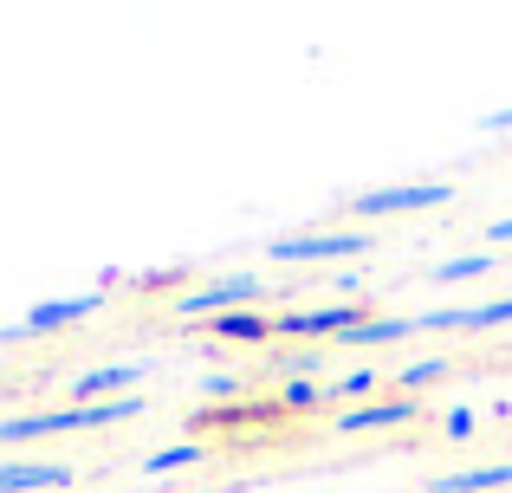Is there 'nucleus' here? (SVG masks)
Masks as SVG:
<instances>
[{
    "instance_id": "obj_1",
    "label": "nucleus",
    "mask_w": 512,
    "mask_h": 493,
    "mask_svg": "<svg viewBox=\"0 0 512 493\" xmlns=\"http://www.w3.org/2000/svg\"><path fill=\"white\" fill-rule=\"evenodd\" d=\"M150 409V396H111V403H59V409H33V416H7L0 422V448L39 442V435H78V429H111V422H137Z\"/></svg>"
},
{
    "instance_id": "obj_2",
    "label": "nucleus",
    "mask_w": 512,
    "mask_h": 493,
    "mask_svg": "<svg viewBox=\"0 0 512 493\" xmlns=\"http://www.w3.org/2000/svg\"><path fill=\"white\" fill-rule=\"evenodd\" d=\"M266 292L260 273H214L201 279L195 292H182L175 299V318H188V325H208V318H227V312H253V299Z\"/></svg>"
},
{
    "instance_id": "obj_3",
    "label": "nucleus",
    "mask_w": 512,
    "mask_h": 493,
    "mask_svg": "<svg viewBox=\"0 0 512 493\" xmlns=\"http://www.w3.org/2000/svg\"><path fill=\"white\" fill-rule=\"evenodd\" d=\"M376 247V228H338V234H292V241H266V260L279 266H312V260H357Z\"/></svg>"
},
{
    "instance_id": "obj_4",
    "label": "nucleus",
    "mask_w": 512,
    "mask_h": 493,
    "mask_svg": "<svg viewBox=\"0 0 512 493\" xmlns=\"http://www.w3.org/2000/svg\"><path fill=\"white\" fill-rule=\"evenodd\" d=\"M363 318H370V312H363L357 299H338V305H299V312H279L273 331H279V338H344V331H357Z\"/></svg>"
},
{
    "instance_id": "obj_5",
    "label": "nucleus",
    "mask_w": 512,
    "mask_h": 493,
    "mask_svg": "<svg viewBox=\"0 0 512 493\" xmlns=\"http://www.w3.org/2000/svg\"><path fill=\"white\" fill-rule=\"evenodd\" d=\"M104 299H111V292H72V299H39L33 312L20 318V325L0 331V344H7V338H46V331H65V325H85V318L98 312Z\"/></svg>"
},
{
    "instance_id": "obj_6",
    "label": "nucleus",
    "mask_w": 512,
    "mask_h": 493,
    "mask_svg": "<svg viewBox=\"0 0 512 493\" xmlns=\"http://www.w3.org/2000/svg\"><path fill=\"white\" fill-rule=\"evenodd\" d=\"M454 202L448 182H409V189H363L357 202H350V215L357 221H383V215H409V208H441Z\"/></svg>"
},
{
    "instance_id": "obj_7",
    "label": "nucleus",
    "mask_w": 512,
    "mask_h": 493,
    "mask_svg": "<svg viewBox=\"0 0 512 493\" xmlns=\"http://www.w3.org/2000/svg\"><path fill=\"white\" fill-rule=\"evenodd\" d=\"M422 416V396H383V403H357V409H344L338 416V429L344 435H363V429H402V422H415Z\"/></svg>"
},
{
    "instance_id": "obj_8",
    "label": "nucleus",
    "mask_w": 512,
    "mask_h": 493,
    "mask_svg": "<svg viewBox=\"0 0 512 493\" xmlns=\"http://www.w3.org/2000/svg\"><path fill=\"white\" fill-rule=\"evenodd\" d=\"M143 370L150 364H98V370H85V377H72L65 403H111V390H130Z\"/></svg>"
},
{
    "instance_id": "obj_9",
    "label": "nucleus",
    "mask_w": 512,
    "mask_h": 493,
    "mask_svg": "<svg viewBox=\"0 0 512 493\" xmlns=\"http://www.w3.org/2000/svg\"><path fill=\"white\" fill-rule=\"evenodd\" d=\"M39 487H72L65 461H0V493H39Z\"/></svg>"
},
{
    "instance_id": "obj_10",
    "label": "nucleus",
    "mask_w": 512,
    "mask_h": 493,
    "mask_svg": "<svg viewBox=\"0 0 512 493\" xmlns=\"http://www.w3.org/2000/svg\"><path fill=\"white\" fill-rule=\"evenodd\" d=\"M512 487V461H487V468H467V474H441L428 481V493H500Z\"/></svg>"
},
{
    "instance_id": "obj_11",
    "label": "nucleus",
    "mask_w": 512,
    "mask_h": 493,
    "mask_svg": "<svg viewBox=\"0 0 512 493\" xmlns=\"http://www.w3.org/2000/svg\"><path fill=\"white\" fill-rule=\"evenodd\" d=\"M221 338V344H240V338H273V318L266 312H227V318H208V344ZM201 344V351H208Z\"/></svg>"
},
{
    "instance_id": "obj_12",
    "label": "nucleus",
    "mask_w": 512,
    "mask_h": 493,
    "mask_svg": "<svg viewBox=\"0 0 512 493\" xmlns=\"http://www.w3.org/2000/svg\"><path fill=\"white\" fill-rule=\"evenodd\" d=\"M370 390H383V370H376V364H357L350 377L325 383V409L338 403V416H344V409H357V396H370Z\"/></svg>"
},
{
    "instance_id": "obj_13",
    "label": "nucleus",
    "mask_w": 512,
    "mask_h": 493,
    "mask_svg": "<svg viewBox=\"0 0 512 493\" xmlns=\"http://www.w3.org/2000/svg\"><path fill=\"white\" fill-rule=\"evenodd\" d=\"M415 331H422V318H363L338 344H396V338H415Z\"/></svg>"
},
{
    "instance_id": "obj_14",
    "label": "nucleus",
    "mask_w": 512,
    "mask_h": 493,
    "mask_svg": "<svg viewBox=\"0 0 512 493\" xmlns=\"http://www.w3.org/2000/svg\"><path fill=\"white\" fill-rule=\"evenodd\" d=\"M493 273V247H480V253H454V260H441L435 273V286H454V279H487Z\"/></svg>"
},
{
    "instance_id": "obj_15",
    "label": "nucleus",
    "mask_w": 512,
    "mask_h": 493,
    "mask_svg": "<svg viewBox=\"0 0 512 493\" xmlns=\"http://www.w3.org/2000/svg\"><path fill=\"white\" fill-rule=\"evenodd\" d=\"M441 377H448V351H428V357H415V364H402L389 383H396V390H428V383H441Z\"/></svg>"
},
{
    "instance_id": "obj_16",
    "label": "nucleus",
    "mask_w": 512,
    "mask_h": 493,
    "mask_svg": "<svg viewBox=\"0 0 512 493\" xmlns=\"http://www.w3.org/2000/svg\"><path fill=\"white\" fill-rule=\"evenodd\" d=\"M195 461H208V448H201V442L150 448V455H143V474H175V468H195Z\"/></svg>"
},
{
    "instance_id": "obj_17",
    "label": "nucleus",
    "mask_w": 512,
    "mask_h": 493,
    "mask_svg": "<svg viewBox=\"0 0 512 493\" xmlns=\"http://www.w3.org/2000/svg\"><path fill=\"white\" fill-rule=\"evenodd\" d=\"M512 325V299H487V305H461V331H500Z\"/></svg>"
},
{
    "instance_id": "obj_18",
    "label": "nucleus",
    "mask_w": 512,
    "mask_h": 493,
    "mask_svg": "<svg viewBox=\"0 0 512 493\" xmlns=\"http://www.w3.org/2000/svg\"><path fill=\"white\" fill-rule=\"evenodd\" d=\"M279 409H292V416H312V409H325V383L292 377V383H286V396H279Z\"/></svg>"
},
{
    "instance_id": "obj_19",
    "label": "nucleus",
    "mask_w": 512,
    "mask_h": 493,
    "mask_svg": "<svg viewBox=\"0 0 512 493\" xmlns=\"http://www.w3.org/2000/svg\"><path fill=\"white\" fill-rule=\"evenodd\" d=\"M474 422H480V416L461 403V409H448V416H441V435H474Z\"/></svg>"
},
{
    "instance_id": "obj_20",
    "label": "nucleus",
    "mask_w": 512,
    "mask_h": 493,
    "mask_svg": "<svg viewBox=\"0 0 512 493\" xmlns=\"http://www.w3.org/2000/svg\"><path fill=\"white\" fill-rule=\"evenodd\" d=\"M286 370H292V377H305V383H312V370H325V344H318V351H299Z\"/></svg>"
},
{
    "instance_id": "obj_21",
    "label": "nucleus",
    "mask_w": 512,
    "mask_h": 493,
    "mask_svg": "<svg viewBox=\"0 0 512 493\" xmlns=\"http://www.w3.org/2000/svg\"><path fill=\"white\" fill-rule=\"evenodd\" d=\"M201 390H208V396H234V390H240V377H208Z\"/></svg>"
},
{
    "instance_id": "obj_22",
    "label": "nucleus",
    "mask_w": 512,
    "mask_h": 493,
    "mask_svg": "<svg viewBox=\"0 0 512 493\" xmlns=\"http://www.w3.org/2000/svg\"><path fill=\"white\" fill-rule=\"evenodd\" d=\"M480 130H512V104H506V111H487V117H480Z\"/></svg>"
},
{
    "instance_id": "obj_23",
    "label": "nucleus",
    "mask_w": 512,
    "mask_h": 493,
    "mask_svg": "<svg viewBox=\"0 0 512 493\" xmlns=\"http://www.w3.org/2000/svg\"><path fill=\"white\" fill-rule=\"evenodd\" d=\"M487 241H493V247H500V241H512V215H506V221H493V228H487Z\"/></svg>"
},
{
    "instance_id": "obj_24",
    "label": "nucleus",
    "mask_w": 512,
    "mask_h": 493,
    "mask_svg": "<svg viewBox=\"0 0 512 493\" xmlns=\"http://www.w3.org/2000/svg\"><path fill=\"white\" fill-rule=\"evenodd\" d=\"M299 493H325V487H299Z\"/></svg>"
}]
</instances>
